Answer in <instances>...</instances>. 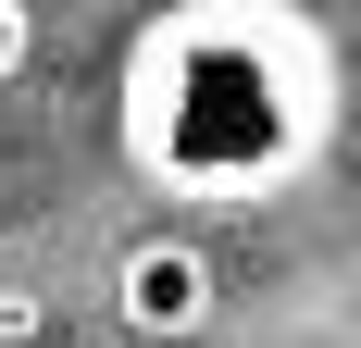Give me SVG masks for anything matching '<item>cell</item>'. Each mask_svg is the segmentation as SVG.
Segmentation results:
<instances>
[{
    "mask_svg": "<svg viewBox=\"0 0 361 348\" xmlns=\"http://www.w3.org/2000/svg\"><path fill=\"white\" fill-rule=\"evenodd\" d=\"M125 137L175 187H274L324 149V37L287 0H187L137 37Z\"/></svg>",
    "mask_w": 361,
    "mask_h": 348,
    "instance_id": "6da1fadb",
    "label": "cell"
},
{
    "mask_svg": "<svg viewBox=\"0 0 361 348\" xmlns=\"http://www.w3.org/2000/svg\"><path fill=\"white\" fill-rule=\"evenodd\" d=\"M112 311H125V336L187 348L200 323L224 311V274H212V249H200V237H137L125 261H112Z\"/></svg>",
    "mask_w": 361,
    "mask_h": 348,
    "instance_id": "7a4b0ae2",
    "label": "cell"
},
{
    "mask_svg": "<svg viewBox=\"0 0 361 348\" xmlns=\"http://www.w3.org/2000/svg\"><path fill=\"white\" fill-rule=\"evenodd\" d=\"M50 336V299H37V286H0V348H37Z\"/></svg>",
    "mask_w": 361,
    "mask_h": 348,
    "instance_id": "3957f363",
    "label": "cell"
},
{
    "mask_svg": "<svg viewBox=\"0 0 361 348\" xmlns=\"http://www.w3.org/2000/svg\"><path fill=\"white\" fill-rule=\"evenodd\" d=\"M25 63V0H0V75Z\"/></svg>",
    "mask_w": 361,
    "mask_h": 348,
    "instance_id": "277c9868",
    "label": "cell"
}]
</instances>
